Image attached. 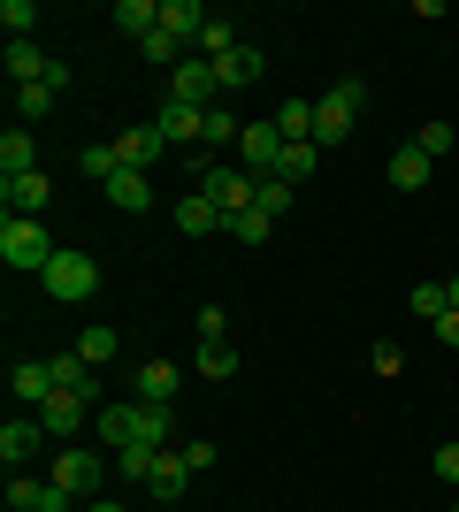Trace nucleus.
<instances>
[{"instance_id": "nucleus-1", "label": "nucleus", "mask_w": 459, "mask_h": 512, "mask_svg": "<svg viewBox=\"0 0 459 512\" xmlns=\"http://www.w3.org/2000/svg\"><path fill=\"white\" fill-rule=\"evenodd\" d=\"M360 107H368V85H360V77H337V85L314 100V146H345L352 123H360Z\"/></svg>"}, {"instance_id": "nucleus-2", "label": "nucleus", "mask_w": 459, "mask_h": 512, "mask_svg": "<svg viewBox=\"0 0 459 512\" xmlns=\"http://www.w3.org/2000/svg\"><path fill=\"white\" fill-rule=\"evenodd\" d=\"M62 253L54 237H46V222H31V214H8L0 222V260L8 268H31V276H46V260Z\"/></svg>"}, {"instance_id": "nucleus-3", "label": "nucleus", "mask_w": 459, "mask_h": 512, "mask_svg": "<svg viewBox=\"0 0 459 512\" xmlns=\"http://www.w3.org/2000/svg\"><path fill=\"white\" fill-rule=\"evenodd\" d=\"M46 482L54 490H69V497H100V482H108V459L100 451H54V467H46Z\"/></svg>"}, {"instance_id": "nucleus-4", "label": "nucleus", "mask_w": 459, "mask_h": 512, "mask_svg": "<svg viewBox=\"0 0 459 512\" xmlns=\"http://www.w3.org/2000/svg\"><path fill=\"white\" fill-rule=\"evenodd\" d=\"M46 299H62V306H77V299H92V291H100V268H92L85 253H54L46 260Z\"/></svg>"}, {"instance_id": "nucleus-5", "label": "nucleus", "mask_w": 459, "mask_h": 512, "mask_svg": "<svg viewBox=\"0 0 459 512\" xmlns=\"http://www.w3.org/2000/svg\"><path fill=\"white\" fill-rule=\"evenodd\" d=\"M169 100L176 107H222V69L207 54H192L184 69H169Z\"/></svg>"}, {"instance_id": "nucleus-6", "label": "nucleus", "mask_w": 459, "mask_h": 512, "mask_svg": "<svg viewBox=\"0 0 459 512\" xmlns=\"http://www.w3.org/2000/svg\"><path fill=\"white\" fill-rule=\"evenodd\" d=\"M192 192H207V199H215L222 214H245L261 184H253L245 169H222V161H199V184H192Z\"/></svg>"}, {"instance_id": "nucleus-7", "label": "nucleus", "mask_w": 459, "mask_h": 512, "mask_svg": "<svg viewBox=\"0 0 459 512\" xmlns=\"http://www.w3.org/2000/svg\"><path fill=\"white\" fill-rule=\"evenodd\" d=\"M238 161H245V176H253V184H261V176H276V169H284V130H276V123H245Z\"/></svg>"}, {"instance_id": "nucleus-8", "label": "nucleus", "mask_w": 459, "mask_h": 512, "mask_svg": "<svg viewBox=\"0 0 459 512\" xmlns=\"http://www.w3.org/2000/svg\"><path fill=\"white\" fill-rule=\"evenodd\" d=\"M46 444H54V436H46L39 413H8V428H0V459H8V474H16L23 459H39Z\"/></svg>"}, {"instance_id": "nucleus-9", "label": "nucleus", "mask_w": 459, "mask_h": 512, "mask_svg": "<svg viewBox=\"0 0 459 512\" xmlns=\"http://www.w3.org/2000/svg\"><path fill=\"white\" fill-rule=\"evenodd\" d=\"M92 413H100V406H92L85 390H54V398L39 406V421H46V436H54V444H69V436H77Z\"/></svg>"}, {"instance_id": "nucleus-10", "label": "nucleus", "mask_w": 459, "mask_h": 512, "mask_svg": "<svg viewBox=\"0 0 459 512\" xmlns=\"http://www.w3.org/2000/svg\"><path fill=\"white\" fill-rule=\"evenodd\" d=\"M153 123H161V138H169V146H192V153H207V107H161V115H153Z\"/></svg>"}, {"instance_id": "nucleus-11", "label": "nucleus", "mask_w": 459, "mask_h": 512, "mask_svg": "<svg viewBox=\"0 0 459 512\" xmlns=\"http://www.w3.org/2000/svg\"><path fill=\"white\" fill-rule=\"evenodd\" d=\"M184 490H192V467H184V451H161V459H153V474H146V497H153V505H176Z\"/></svg>"}, {"instance_id": "nucleus-12", "label": "nucleus", "mask_w": 459, "mask_h": 512, "mask_svg": "<svg viewBox=\"0 0 459 512\" xmlns=\"http://www.w3.org/2000/svg\"><path fill=\"white\" fill-rule=\"evenodd\" d=\"M161 153H169L161 123H138V130H123V138H115V161H123V169H153Z\"/></svg>"}, {"instance_id": "nucleus-13", "label": "nucleus", "mask_w": 459, "mask_h": 512, "mask_svg": "<svg viewBox=\"0 0 459 512\" xmlns=\"http://www.w3.org/2000/svg\"><path fill=\"white\" fill-rule=\"evenodd\" d=\"M0 199H8V214H31V222H39V207L54 199V184H46V169H31V176H0Z\"/></svg>"}, {"instance_id": "nucleus-14", "label": "nucleus", "mask_w": 459, "mask_h": 512, "mask_svg": "<svg viewBox=\"0 0 459 512\" xmlns=\"http://www.w3.org/2000/svg\"><path fill=\"white\" fill-rule=\"evenodd\" d=\"M100 192H108V207H123V214H146V207H153V184H146V169H115L108 184H100Z\"/></svg>"}, {"instance_id": "nucleus-15", "label": "nucleus", "mask_w": 459, "mask_h": 512, "mask_svg": "<svg viewBox=\"0 0 459 512\" xmlns=\"http://www.w3.org/2000/svg\"><path fill=\"white\" fill-rule=\"evenodd\" d=\"M92 428H100V444H108V451H131L138 444V398H131V406H100Z\"/></svg>"}, {"instance_id": "nucleus-16", "label": "nucleus", "mask_w": 459, "mask_h": 512, "mask_svg": "<svg viewBox=\"0 0 459 512\" xmlns=\"http://www.w3.org/2000/svg\"><path fill=\"white\" fill-rule=\"evenodd\" d=\"M176 390H184V375H176L169 360H146V367H138V406H176Z\"/></svg>"}, {"instance_id": "nucleus-17", "label": "nucleus", "mask_w": 459, "mask_h": 512, "mask_svg": "<svg viewBox=\"0 0 459 512\" xmlns=\"http://www.w3.org/2000/svg\"><path fill=\"white\" fill-rule=\"evenodd\" d=\"M115 31L146 46L153 31H161V0H115Z\"/></svg>"}, {"instance_id": "nucleus-18", "label": "nucleus", "mask_w": 459, "mask_h": 512, "mask_svg": "<svg viewBox=\"0 0 459 512\" xmlns=\"http://www.w3.org/2000/svg\"><path fill=\"white\" fill-rule=\"evenodd\" d=\"M46 375H54V390H100V367H85V352H54V360H46Z\"/></svg>"}, {"instance_id": "nucleus-19", "label": "nucleus", "mask_w": 459, "mask_h": 512, "mask_svg": "<svg viewBox=\"0 0 459 512\" xmlns=\"http://www.w3.org/2000/svg\"><path fill=\"white\" fill-rule=\"evenodd\" d=\"M222 222H230V214H222V207H215L207 192H192L184 207H176V230H184V237H215Z\"/></svg>"}, {"instance_id": "nucleus-20", "label": "nucleus", "mask_w": 459, "mask_h": 512, "mask_svg": "<svg viewBox=\"0 0 459 512\" xmlns=\"http://www.w3.org/2000/svg\"><path fill=\"white\" fill-rule=\"evenodd\" d=\"M8 390H16V406L39 413L46 398H54V375H46V360H16V383H8Z\"/></svg>"}, {"instance_id": "nucleus-21", "label": "nucleus", "mask_w": 459, "mask_h": 512, "mask_svg": "<svg viewBox=\"0 0 459 512\" xmlns=\"http://www.w3.org/2000/svg\"><path fill=\"white\" fill-rule=\"evenodd\" d=\"M268 123L284 130V146H314V100H284Z\"/></svg>"}, {"instance_id": "nucleus-22", "label": "nucleus", "mask_w": 459, "mask_h": 512, "mask_svg": "<svg viewBox=\"0 0 459 512\" xmlns=\"http://www.w3.org/2000/svg\"><path fill=\"white\" fill-rule=\"evenodd\" d=\"M39 169V138H31V130H8V138H0V176H31Z\"/></svg>"}, {"instance_id": "nucleus-23", "label": "nucleus", "mask_w": 459, "mask_h": 512, "mask_svg": "<svg viewBox=\"0 0 459 512\" xmlns=\"http://www.w3.org/2000/svg\"><path fill=\"white\" fill-rule=\"evenodd\" d=\"M222 92H245V85H261V46H238V54H222Z\"/></svg>"}, {"instance_id": "nucleus-24", "label": "nucleus", "mask_w": 459, "mask_h": 512, "mask_svg": "<svg viewBox=\"0 0 459 512\" xmlns=\"http://www.w3.org/2000/svg\"><path fill=\"white\" fill-rule=\"evenodd\" d=\"M161 31H176V39L199 54V31H207V16H199L192 0H161Z\"/></svg>"}, {"instance_id": "nucleus-25", "label": "nucleus", "mask_w": 459, "mask_h": 512, "mask_svg": "<svg viewBox=\"0 0 459 512\" xmlns=\"http://www.w3.org/2000/svg\"><path fill=\"white\" fill-rule=\"evenodd\" d=\"M429 169H437V161H429L421 146H398V153H391V184H398V192H421V184H429Z\"/></svg>"}, {"instance_id": "nucleus-26", "label": "nucleus", "mask_w": 459, "mask_h": 512, "mask_svg": "<svg viewBox=\"0 0 459 512\" xmlns=\"http://www.w3.org/2000/svg\"><path fill=\"white\" fill-rule=\"evenodd\" d=\"M291 199H299V184H284V176H261V192H253V207L268 214V222H284Z\"/></svg>"}, {"instance_id": "nucleus-27", "label": "nucleus", "mask_w": 459, "mask_h": 512, "mask_svg": "<svg viewBox=\"0 0 459 512\" xmlns=\"http://www.w3.org/2000/svg\"><path fill=\"white\" fill-rule=\"evenodd\" d=\"M169 436H176V413H169V406H138V444L161 451Z\"/></svg>"}, {"instance_id": "nucleus-28", "label": "nucleus", "mask_w": 459, "mask_h": 512, "mask_svg": "<svg viewBox=\"0 0 459 512\" xmlns=\"http://www.w3.org/2000/svg\"><path fill=\"white\" fill-rule=\"evenodd\" d=\"M238 23H222V16H207V31H199V54H207V62H222V54H238Z\"/></svg>"}, {"instance_id": "nucleus-29", "label": "nucleus", "mask_w": 459, "mask_h": 512, "mask_svg": "<svg viewBox=\"0 0 459 512\" xmlns=\"http://www.w3.org/2000/svg\"><path fill=\"white\" fill-rule=\"evenodd\" d=\"M138 54H146V62H161V69H184V62H192V46L176 39V31H153V39L138 46Z\"/></svg>"}, {"instance_id": "nucleus-30", "label": "nucleus", "mask_w": 459, "mask_h": 512, "mask_svg": "<svg viewBox=\"0 0 459 512\" xmlns=\"http://www.w3.org/2000/svg\"><path fill=\"white\" fill-rule=\"evenodd\" d=\"M115 169H123V161H115V138H108V146H77V176H92V184H108Z\"/></svg>"}, {"instance_id": "nucleus-31", "label": "nucleus", "mask_w": 459, "mask_h": 512, "mask_svg": "<svg viewBox=\"0 0 459 512\" xmlns=\"http://www.w3.org/2000/svg\"><path fill=\"white\" fill-rule=\"evenodd\" d=\"M199 375H207V383H230V375H238V352H230V337H222V344H199Z\"/></svg>"}, {"instance_id": "nucleus-32", "label": "nucleus", "mask_w": 459, "mask_h": 512, "mask_svg": "<svg viewBox=\"0 0 459 512\" xmlns=\"http://www.w3.org/2000/svg\"><path fill=\"white\" fill-rule=\"evenodd\" d=\"M222 230L238 237V245H268V230H276V222H268L261 207H245V214H230V222H222Z\"/></svg>"}, {"instance_id": "nucleus-33", "label": "nucleus", "mask_w": 459, "mask_h": 512, "mask_svg": "<svg viewBox=\"0 0 459 512\" xmlns=\"http://www.w3.org/2000/svg\"><path fill=\"white\" fill-rule=\"evenodd\" d=\"M153 459H161V451L131 444V451H115V474H123V482H138V490H146V474H153Z\"/></svg>"}, {"instance_id": "nucleus-34", "label": "nucleus", "mask_w": 459, "mask_h": 512, "mask_svg": "<svg viewBox=\"0 0 459 512\" xmlns=\"http://www.w3.org/2000/svg\"><path fill=\"white\" fill-rule=\"evenodd\" d=\"M77 352H85V367H108L115 360V329H77Z\"/></svg>"}, {"instance_id": "nucleus-35", "label": "nucleus", "mask_w": 459, "mask_h": 512, "mask_svg": "<svg viewBox=\"0 0 459 512\" xmlns=\"http://www.w3.org/2000/svg\"><path fill=\"white\" fill-rule=\"evenodd\" d=\"M46 505V482H31V474H8V512H39Z\"/></svg>"}, {"instance_id": "nucleus-36", "label": "nucleus", "mask_w": 459, "mask_h": 512, "mask_svg": "<svg viewBox=\"0 0 459 512\" xmlns=\"http://www.w3.org/2000/svg\"><path fill=\"white\" fill-rule=\"evenodd\" d=\"M406 306H414L421 321H444V314H452V299H444V283H414V299H406Z\"/></svg>"}, {"instance_id": "nucleus-37", "label": "nucleus", "mask_w": 459, "mask_h": 512, "mask_svg": "<svg viewBox=\"0 0 459 512\" xmlns=\"http://www.w3.org/2000/svg\"><path fill=\"white\" fill-rule=\"evenodd\" d=\"M314 161H322V146H284V184H306V176H314Z\"/></svg>"}, {"instance_id": "nucleus-38", "label": "nucleus", "mask_w": 459, "mask_h": 512, "mask_svg": "<svg viewBox=\"0 0 459 512\" xmlns=\"http://www.w3.org/2000/svg\"><path fill=\"white\" fill-rule=\"evenodd\" d=\"M46 107H54V85H16V115L23 123H39Z\"/></svg>"}, {"instance_id": "nucleus-39", "label": "nucleus", "mask_w": 459, "mask_h": 512, "mask_svg": "<svg viewBox=\"0 0 459 512\" xmlns=\"http://www.w3.org/2000/svg\"><path fill=\"white\" fill-rule=\"evenodd\" d=\"M0 23H8V39H31L39 8H31V0H0Z\"/></svg>"}, {"instance_id": "nucleus-40", "label": "nucleus", "mask_w": 459, "mask_h": 512, "mask_svg": "<svg viewBox=\"0 0 459 512\" xmlns=\"http://www.w3.org/2000/svg\"><path fill=\"white\" fill-rule=\"evenodd\" d=\"M414 146L429 153V161H444V153H452V123H421V130H414Z\"/></svg>"}, {"instance_id": "nucleus-41", "label": "nucleus", "mask_w": 459, "mask_h": 512, "mask_svg": "<svg viewBox=\"0 0 459 512\" xmlns=\"http://www.w3.org/2000/svg\"><path fill=\"white\" fill-rule=\"evenodd\" d=\"M176 451H184V467H192V474H207V467H215V459H222V451L207 444V436H192V444H176Z\"/></svg>"}, {"instance_id": "nucleus-42", "label": "nucleus", "mask_w": 459, "mask_h": 512, "mask_svg": "<svg viewBox=\"0 0 459 512\" xmlns=\"http://www.w3.org/2000/svg\"><path fill=\"white\" fill-rule=\"evenodd\" d=\"M222 329H230V314H222V306H199V344H222Z\"/></svg>"}, {"instance_id": "nucleus-43", "label": "nucleus", "mask_w": 459, "mask_h": 512, "mask_svg": "<svg viewBox=\"0 0 459 512\" xmlns=\"http://www.w3.org/2000/svg\"><path fill=\"white\" fill-rule=\"evenodd\" d=\"M429 467H437V482H452V490H459V444H444L437 459H429Z\"/></svg>"}, {"instance_id": "nucleus-44", "label": "nucleus", "mask_w": 459, "mask_h": 512, "mask_svg": "<svg viewBox=\"0 0 459 512\" xmlns=\"http://www.w3.org/2000/svg\"><path fill=\"white\" fill-rule=\"evenodd\" d=\"M437 344H452V352H459V306H452V314L437 321Z\"/></svg>"}, {"instance_id": "nucleus-45", "label": "nucleus", "mask_w": 459, "mask_h": 512, "mask_svg": "<svg viewBox=\"0 0 459 512\" xmlns=\"http://www.w3.org/2000/svg\"><path fill=\"white\" fill-rule=\"evenodd\" d=\"M444 299H452V306H459V268H452V276H444Z\"/></svg>"}, {"instance_id": "nucleus-46", "label": "nucleus", "mask_w": 459, "mask_h": 512, "mask_svg": "<svg viewBox=\"0 0 459 512\" xmlns=\"http://www.w3.org/2000/svg\"><path fill=\"white\" fill-rule=\"evenodd\" d=\"M85 512H123V505H115V497H92V505Z\"/></svg>"}, {"instance_id": "nucleus-47", "label": "nucleus", "mask_w": 459, "mask_h": 512, "mask_svg": "<svg viewBox=\"0 0 459 512\" xmlns=\"http://www.w3.org/2000/svg\"><path fill=\"white\" fill-rule=\"evenodd\" d=\"M452 512H459V505H452Z\"/></svg>"}]
</instances>
